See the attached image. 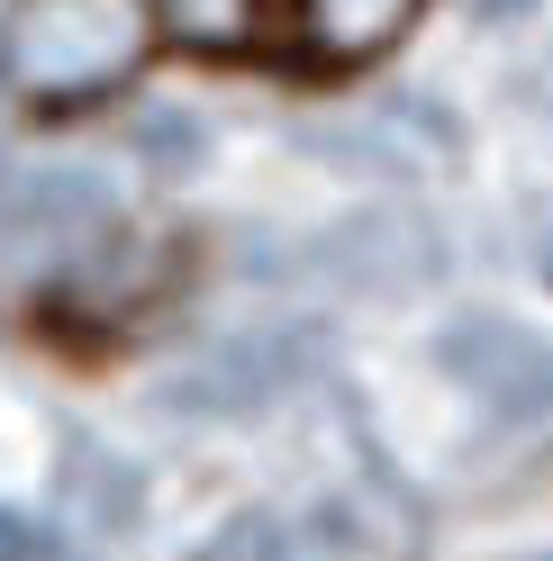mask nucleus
<instances>
[{
    "mask_svg": "<svg viewBox=\"0 0 553 561\" xmlns=\"http://www.w3.org/2000/svg\"><path fill=\"white\" fill-rule=\"evenodd\" d=\"M0 55L46 91H100L136 55V0H37Z\"/></svg>",
    "mask_w": 553,
    "mask_h": 561,
    "instance_id": "obj_1",
    "label": "nucleus"
},
{
    "mask_svg": "<svg viewBox=\"0 0 553 561\" xmlns=\"http://www.w3.org/2000/svg\"><path fill=\"white\" fill-rule=\"evenodd\" d=\"M300 363H308V335L300 327H246V335H218L163 399L182 416H255L272 390H291Z\"/></svg>",
    "mask_w": 553,
    "mask_h": 561,
    "instance_id": "obj_2",
    "label": "nucleus"
},
{
    "mask_svg": "<svg viewBox=\"0 0 553 561\" xmlns=\"http://www.w3.org/2000/svg\"><path fill=\"white\" fill-rule=\"evenodd\" d=\"M444 363H454V380H472V390L490 408H508V416L544 408V344L527 327H508V318H463L444 335Z\"/></svg>",
    "mask_w": 553,
    "mask_h": 561,
    "instance_id": "obj_3",
    "label": "nucleus"
},
{
    "mask_svg": "<svg viewBox=\"0 0 553 561\" xmlns=\"http://www.w3.org/2000/svg\"><path fill=\"white\" fill-rule=\"evenodd\" d=\"M0 227L27 244H74L91 227H110V182L82 163H27L10 191H0Z\"/></svg>",
    "mask_w": 553,
    "mask_h": 561,
    "instance_id": "obj_4",
    "label": "nucleus"
},
{
    "mask_svg": "<svg viewBox=\"0 0 553 561\" xmlns=\"http://www.w3.org/2000/svg\"><path fill=\"white\" fill-rule=\"evenodd\" d=\"M408 10H418V0H291L300 37L318 55H372V46H391Z\"/></svg>",
    "mask_w": 553,
    "mask_h": 561,
    "instance_id": "obj_5",
    "label": "nucleus"
},
{
    "mask_svg": "<svg viewBox=\"0 0 553 561\" xmlns=\"http://www.w3.org/2000/svg\"><path fill=\"white\" fill-rule=\"evenodd\" d=\"M64 489L82 499L91 525H127V516H136V471H119L100 444H74V453H64Z\"/></svg>",
    "mask_w": 553,
    "mask_h": 561,
    "instance_id": "obj_6",
    "label": "nucleus"
},
{
    "mask_svg": "<svg viewBox=\"0 0 553 561\" xmlns=\"http://www.w3.org/2000/svg\"><path fill=\"white\" fill-rule=\"evenodd\" d=\"M155 10L182 27L191 46H246L255 27L272 19V0H155Z\"/></svg>",
    "mask_w": 553,
    "mask_h": 561,
    "instance_id": "obj_7",
    "label": "nucleus"
},
{
    "mask_svg": "<svg viewBox=\"0 0 553 561\" xmlns=\"http://www.w3.org/2000/svg\"><path fill=\"white\" fill-rule=\"evenodd\" d=\"M127 136H136V154L163 163V172L200 163V146H210V127H200L191 110H136V118H127Z\"/></svg>",
    "mask_w": 553,
    "mask_h": 561,
    "instance_id": "obj_8",
    "label": "nucleus"
},
{
    "mask_svg": "<svg viewBox=\"0 0 553 561\" xmlns=\"http://www.w3.org/2000/svg\"><path fill=\"white\" fill-rule=\"evenodd\" d=\"M191 561H291V525L282 516H227V535H210Z\"/></svg>",
    "mask_w": 553,
    "mask_h": 561,
    "instance_id": "obj_9",
    "label": "nucleus"
},
{
    "mask_svg": "<svg viewBox=\"0 0 553 561\" xmlns=\"http://www.w3.org/2000/svg\"><path fill=\"white\" fill-rule=\"evenodd\" d=\"M0 561H64V535L19 507H0Z\"/></svg>",
    "mask_w": 553,
    "mask_h": 561,
    "instance_id": "obj_10",
    "label": "nucleus"
},
{
    "mask_svg": "<svg viewBox=\"0 0 553 561\" xmlns=\"http://www.w3.org/2000/svg\"><path fill=\"white\" fill-rule=\"evenodd\" d=\"M517 10H535V0H481V19H517Z\"/></svg>",
    "mask_w": 553,
    "mask_h": 561,
    "instance_id": "obj_11",
    "label": "nucleus"
}]
</instances>
